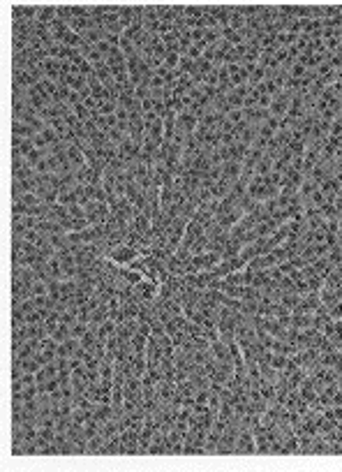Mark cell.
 <instances>
[{"mask_svg": "<svg viewBox=\"0 0 342 472\" xmlns=\"http://www.w3.org/2000/svg\"><path fill=\"white\" fill-rule=\"evenodd\" d=\"M137 257H139V250L137 248H132V245H127V243L118 245V248H114V250L109 252V259H111L114 264H118V267H129Z\"/></svg>", "mask_w": 342, "mask_h": 472, "instance_id": "1", "label": "cell"}, {"mask_svg": "<svg viewBox=\"0 0 342 472\" xmlns=\"http://www.w3.org/2000/svg\"><path fill=\"white\" fill-rule=\"evenodd\" d=\"M157 290H160L157 282L144 278L139 285H134V297H137L139 303H153V301L157 299Z\"/></svg>", "mask_w": 342, "mask_h": 472, "instance_id": "2", "label": "cell"}, {"mask_svg": "<svg viewBox=\"0 0 342 472\" xmlns=\"http://www.w3.org/2000/svg\"><path fill=\"white\" fill-rule=\"evenodd\" d=\"M121 456H139V431H121Z\"/></svg>", "mask_w": 342, "mask_h": 472, "instance_id": "3", "label": "cell"}, {"mask_svg": "<svg viewBox=\"0 0 342 472\" xmlns=\"http://www.w3.org/2000/svg\"><path fill=\"white\" fill-rule=\"evenodd\" d=\"M14 21H37V5L14 2L12 5V23Z\"/></svg>", "mask_w": 342, "mask_h": 472, "instance_id": "4", "label": "cell"}, {"mask_svg": "<svg viewBox=\"0 0 342 472\" xmlns=\"http://www.w3.org/2000/svg\"><path fill=\"white\" fill-rule=\"evenodd\" d=\"M236 454H257V442H254V433L250 428H243L236 442Z\"/></svg>", "mask_w": 342, "mask_h": 472, "instance_id": "5", "label": "cell"}, {"mask_svg": "<svg viewBox=\"0 0 342 472\" xmlns=\"http://www.w3.org/2000/svg\"><path fill=\"white\" fill-rule=\"evenodd\" d=\"M67 162L72 165V169H74V171H76V169H81V167L86 165V155H84V151H81L79 146L72 144V146L67 148Z\"/></svg>", "mask_w": 342, "mask_h": 472, "instance_id": "6", "label": "cell"}, {"mask_svg": "<svg viewBox=\"0 0 342 472\" xmlns=\"http://www.w3.org/2000/svg\"><path fill=\"white\" fill-rule=\"evenodd\" d=\"M37 21L51 26L56 21V5H37Z\"/></svg>", "mask_w": 342, "mask_h": 472, "instance_id": "7", "label": "cell"}, {"mask_svg": "<svg viewBox=\"0 0 342 472\" xmlns=\"http://www.w3.org/2000/svg\"><path fill=\"white\" fill-rule=\"evenodd\" d=\"M12 135H14V137H23V139H32L35 135H39V132H35L28 123L12 121Z\"/></svg>", "mask_w": 342, "mask_h": 472, "instance_id": "8", "label": "cell"}, {"mask_svg": "<svg viewBox=\"0 0 342 472\" xmlns=\"http://www.w3.org/2000/svg\"><path fill=\"white\" fill-rule=\"evenodd\" d=\"M93 417L97 419L99 424H104V421H109V419H114V405H111V403H97V407H95V412H93Z\"/></svg>", "mask_w": 342, "mask_h": 472, "instance_id": "9", "label": "cell"}, {"mask_svg": "<svg viewBox=\"0 0 342 472\" xmlns=\"http://www.w3.org/2000/svg\"><path fill=\"white\" fill-rule=\"evenodd\" d=\"M46 278L49 280H62V264L58 257L46 262Z\"/></svg>", "mask_w": 342, "mask_h": 472, "instance_id": "10", "label": "cell"}, {"mask_svg": "<svg viewBox=\"0 0 342 472\" xmlns=\"http://www.w3.org/2000/svg\"><path fill=\"white\" fill-rule=\"evenodd\" d=\"M121 278L127 282V285L134 287V285H139V282L144 280L146 275L141 273V271H134V269H129V267H121Z\"/></svg>", "mask_w": 342, "mask_h": 472, "instance_id": "11", "label": "cell"}, {"mask_svg": "<svg viewBox=\"0 0 342 472\" xmlns=\"http://www.w3.org/2000/svg\"><path fill=\"white\" fill-rule=\"evenodd\" d=\"M95 76H97L99 81L104 86H114L116 81H114V74H111V67H109L107 63H102V65H97L95 67Z\"/></svg>", "mask_w": 342, "mask_h": 472, "instance_id": "12", "label": "cell"}, {"mask_svg": "<svg viewBox=\"0 0 342 472\" xmlns=\"http://www.w3.org/2000/svg\"><path fill=\"white\" fill-rule=\"evenodd\" d=\"M116 454H121V433L109 438L104 442V451H102V456H116Z\"/></svg>", "mask_w": 342, "mask_h": 472, "instance_id": "13", "label": "cell"}, {"mask_svg": "<svg viewBox=\"0 0 342 472\" xmlns=\"http://www.w3.org/2000/svg\"><path fill=\"white\" fill-rule=\"evenodd\" d=\"M319 299H321V303L326 305V308H333L338 301H340V297H338V292L335 290H331V287H321V292H319Z\"/></svg>", "mask_w": 342, "mask_h": 472, "instance_id": "14", "label": "cell"}, {"mask_svg": "<svg viewBox=\"0 0 342 472\" xmlns=\"http://www.w3.org/2000/svg\"><path fill=\"white\" fill-rule=\"evenodd\" d=\"M116 329H118V324L109 317L104 324H99V327H97V338H99V340H107L109 336H116Z\"/></svg>", "mask_w": 342, "mask_h": 472, "instance_id": "15", "label": "cell"}, {"mask_svg": "<svg viewBox=\"0 0 342 472\" xmlns=\"http://www.w3.org/2000/svg\"><path fill=\"white\" fill-rule=\"evenodd\" d=\"M104 442H107V438H104L102 433H97L95 438H91V440H88V454H91V456L93 454H102V451H104Z\"/></svg>", "mask_w": 342, "mask_h": 472, "instance_id": "16", "label": "cell"}, {"mask_svg": "<svg viewBox=\"0 0 342 472\" xmlns=\"http://www.w3.org/2000/svg\"><path fill=\"white\" fill-rule=\"evenodd\" d=\"M99 428H102V424H99L95 417H91V419H88V421L84 424V438H86V440L95 438V435L99 433Z\"/></svg>", "mask_w": 342, "mask_h": 472, "instance_id": "17", "label": "cell"}, {"mask_svg": "<svg viewBox=\"0 0 342 472\" xmlns=\"http://www.w3.org/2000/svg\"><path fill=\"white\" fill-rule=\"evenodd\" d=\"M56 19H61L69 26L72 19H74V12H72V5H56Z\"/></svg>", "mask_w": 342, "mask_h": 472, "instance_id": "18", "label": "cell"}, {"mask_svg": "<svg viewBox=\"0 0 342 472\" xmlns=\"http://www.w3.org/2000/svg\"><path fill=\"white\" fill-rule=\"evenodd\" d=\"M58 204H62V206L79 204V197H76L74 190H61V195H58Z\"/></svg>", "mask_w": 342, "mask_h": 472, "instance_id": "19", "label": "cell"}, {"mask_svg": "<svg viewBox=\"0 0 342 472\" xmlns=\"http://www.w3.org/2000/svg\"><path fill=\"white\" fill-rule=\"evenodd\" d=\"M97 107H99V114H102V116H114L116 111H118V102L102 100V102H97Z\"/></svg>", "mask_w": 342, "mask_h": 472, "instance_id": "20", "label": "cell"}, {"mask_svg": "<svg viewBox=\"0 0 342 472\" xmlns=\"http://www.w3.org/2000/svg\"><path fill=\"white\" fill-rule=\"evenodd\" d=\"M51 338H54L56 343H65L67 338H72V336H69V327L61 322V324H58V329H56L54 334H51Z\"/></svg>", "mask_w": 342, "mask_h": 472, "instance_id": "21", "label": "cell"}, {"mask_svg": "<svg viewBox=\"0 0 342 472\" xmlns=\"http://www.w3.org/2000/svg\"><path fill=\"white\" fill-rule=\"evenodd\" d=\"M39 135H42V137L46 139V144H49V146H54V144H58V141H61V135H58V132H56V130L51 128V125H46V128L42 130Z\"/></svg>", "mask_w": 342, "mask_h": 472, "instance_id": "22", "label": "cell"}, {"mask_svg": "<svg viewBox=\"0 0 342 472\" xmlns=\"http://www.w3.org/2000/svg\"><path fill=\"white\" fill-rule=\"evenodd\" d=\"M72 111H74V116L79 118L81 123H86V121H91V109L86 107L84 102H79L76 107H72Z\"/></svg>", "mask_w": 342, "mask_h": 472, "instance_id": "23", "label": "cell"}, {"mask_svg": "<svg viewBox=\"0 0 342 472\" xmlns=\"http://www.w3.org/2000/svg\"><path fill=\"white\" fill-rule=\"evenodd\" d=\"M21 366H23V373H35L37 375L39 371H42V364H39L37 359H23Z\"/></svg>", "mask_w": 342, "mask_h": 472, "instance_id": "24", "label": "cell"}, {"mask_svg": "<svg viewBox=\"0 0 342 472\" xmlns=\"http://www.w3.org/2000/svg\"><path fill=\"white\" fill-rule=\"evenodd\" d=\"M107 137H109V141H111V144L121 146L123 141L127 139V135H125V132H123L121 128H114V130H109V132H107Z\"/></svg>", "mask_w": 342, "mask_h": 472, "instance_id": "25", "label": "cell"}, {"mask_svg": "<svg viewBox=\"0 0 342 472\" xmlns=\"http://www.w3.org/2000/svg\"><path fill=\"white\" fill-rule=\"evenodd\" d=\"M86 334H88V324H84V322H76V324L69 327V336H72V338H79V340H81Z\"/></svg>", "mask_w": 342, "mask_h": 472, "instance_id": "26", "label": "cell"}, {"mask_svg": "<svg viewBox=\"0 0 342 472\" xmlns=\"http://www.w3.org/2000/svg\"><path fill=\"white\" fill-rule=\"evenodd\" d=\"M308 72H310V69L305 67V65H301L298 61L294 63L291 67H289V76H294V79H298V81H301V79H303V76L308 74Z\"/></svg>", "mask_w": 342, "mask_h": 472, "instance_id": "27", "label": "cell"}, {"mask_svg": "<svg viewBox=\"0 0 342 472\" xmlns=\"http://www.w3.org/2000/svg\"><path fill=\"white\" fill-rule=\"evenodd\" d=\"M69 424H72V417H58L56 419V433H67Z\"/></svg>", "mask_w": 342, "mask_h": 472, "instance_id": "28", "label": "cell"}, {"mask_svg": "<svg viewBox=\"0 0 342 472\" xmlns=\"http://www.w3.org/2000/svg\"><path fill=\"white\" fill-rule=\"evenodd\" d=\"M31 208L23 204V202H12V215H28Z\"/></svg>", "mask_w": 342, "mask_h": 472, "instance_id": "29", "label": "cell"}, {"mask_svg": "<svg viewBox=\"0 0 342 472\" xmlns=\"http://www.w3.org/2000/svg\"><path fill=\"white\" fill-rule=\"evenodd\" d=\"M91 317H93V310L88 308V305H81V308H79V322L91 324Z\"/></svg>", "mask_w": 342, "mask_h": 472, "instance_id": "30", "label": "cell"}, {"mask_svg": "<svg viewBox=\"0 0 342 472\" xmlns=\"http://www.w3.org/2000/svg\"><path fill=\"white\" fill-rule=\"evenodd\" d=\"M32 144H35V148H39V151H46V153H49V148H51V146L46 144V139L42 137V135H35V137H32Z\"/></svg>", "mask_w": 342, "mask_h": 472, "instance_id": "31", "label": "cell"}, {"mask_svg": "<svg viewBox=\"0 0 342 472\" xmlns=\"http://www.w3.org/2000/svg\"><path fill=\"white\" fill-rule=\"evenodd\" d=\"M79 102H81V93L72 91V93H69V95H67V104H69V107H76Z\"/></svg>", "mask_w": 342, "mask_h": 472, "instance_id": "32", "label": "cell"}]
</instances>
